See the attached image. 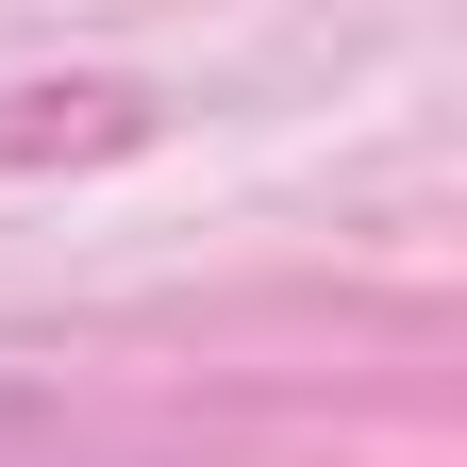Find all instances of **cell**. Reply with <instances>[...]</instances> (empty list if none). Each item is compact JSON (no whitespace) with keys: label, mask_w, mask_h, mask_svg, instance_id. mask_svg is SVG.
<instances>
[{"label":"cell","mask_w":467,"mask_h":467,"mask_svg":"<svg viewBox=\"0 0 467 467\" xmlns=\"http://www.w3.org/2000/svg\"><path fill=\"white\" fill-rule=\"evenodd\" d=\"M34 117H0V167H34V150H134L150 117H134V84H17Z\"/></svg>","instance_id":"1"}]
</instances>
